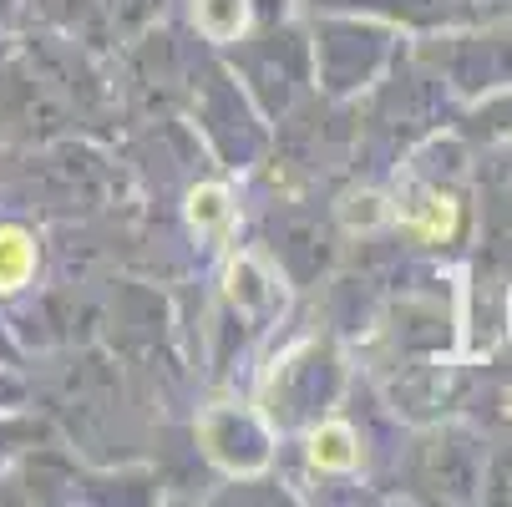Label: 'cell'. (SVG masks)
<instances>
[{"label": "cell", "mask_w": 512, "mask_h": 507, "mask_svg": "<svg viewBox=\"0 0 512 507\" xmlns=\"http://www.w3.org/2000/svg\"><path fill=\"white\" fill-rule=\"evenodd\" d=\"M310 462L320 472H350L355 467V431L345 421H325L310 437Z\"/></svg>", "instance_id": "obj_1"}, {"label": "cell", "mask_w": 512, "mask_h": 507, "mask_svg": "<svg viewBox=\"0 0 512 507\" xmlns=\"http://www.w3.org/2000/svg\"><path fill=\"white\" fill-rule=\"evenodd\" d=\"M406 229L421 239H447L457 229V203L452 198H426V213H406Z\"/></svg>", "instance_id": "obj_5"}, {"label": "cell", "mask_w": 512, "mask_h": 507, "mask_svg": "<svg viewBox=\"0 0 512 507\" xmlns=\"http://www.w3.org/2000/svg\"><path fill=\"white\" fill-rule=\"evenodd\" d=\"M198 26H203V36H213V41H234L239 31H244V21H249V6L244 0H198Z\"/></svg>", "instance_id": "obj_4"}, {"label": "cell", "mask_w": 512, "mask_h": 507, "mask_svg": "<svg viewBox=\"0 0 512 507\" xmlns=\"http://www.w3.org/2000/svg\"><path fill=\"white\" fill-rule=\"evenodd\" d=\"M507 325H512V300H507Z\"/></svg>", "instance_id": "obj_6"}, {"label": "cell", "mask_w": 512, "mask_h": 507, "mask_svg": "<svg viewBox=\"0 0 512 507\" xmlns=\"http://www.w3.org/2000/svg\"><path fill=\"white\" fill-rule=\"evenodd\" d=\"M36 269V244L26 229H0V295L21 289Z\"/></svg>", "instance_id": "obj_2"}, {"label": "cell", "mask_w": 512, "mask_h": 507, "mask_svg": "<svg viewBox=\"0 0 512 507\" xmlns=\"http://www.w3.org/2000/svg\"><path fill=\"white\" fill-rule=\"evenodd\" d=\"M188 224L198 234H224L229 229V193L218 183H203L188 193Z\"/></svg>", "instance_id": "obj_3"}]
</instances>
